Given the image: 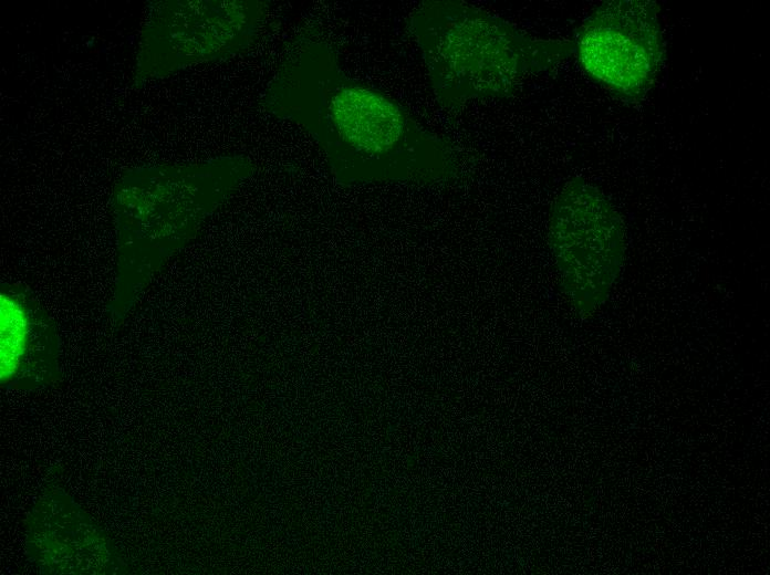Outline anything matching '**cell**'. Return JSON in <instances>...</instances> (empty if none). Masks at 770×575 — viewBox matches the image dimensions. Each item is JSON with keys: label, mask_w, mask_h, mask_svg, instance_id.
<instances>
[{"label": "cell", "mask_w": 770, "mask_h": 575, "mask_svg": "<svg viewBox=\"0 0 770 575\" xmlns=\"http://www.w3.org/2000/svg\"><path fill=\"white\" fill-rule=\"evenodd\" d=\"M259 104L310 135L343 186L434 184L459 174L454 145L386 93L350 76L315 22L302 25L285 43Z\"/></svg>", "instance_id": "obj_1"}, {"label": "cell", "mask_w": 770, "mask_h": 575, "mask_svg": "<svg viewBox=\"0 0 770 575\" xmlns=\"http://www.w3.org/2000/svg\"><path fill=\"white\" fill-rule=\"evenodd\" d=\"M254 174L241 154L124 172L113 188L116 266L108 312L123 322L163 265Z\"/></svg>", "instance_id": "obj_2"}, {"label": "cell", "mask_w": 770, "mask_h": 575, "mask_svg": "<svg viewBox=\"0 0 770 575\" xmlns=\"http://www.w3.org/2000/svg\"><path fill=\"white\" fill-rule=\"evenodd\" d=\"M407 31L438 105L449 112L469 101L508 98L526 77L574 55L573 40L531 35L462 0L423 1L410 12Z\"/></svg>", "instance_id": "obj_3"}, {"label": "cell", "mask_w": 770, "mask_h": 575, "mask_svg": "<svg viewBox=\"0 0 770 575\" xmlns=\"http://www.w3.org/2000/svg\"><path fill=\"white\" fill-rule=\"evenodd\" d=\"M271 9L262 0L148 1L138 34L132 85L141 90L191 66L250 49Z\"/></svg>", "instance_id": "obj_4"}, {"label": "cell", "mask_w": 770, "mask_h": 575, "mask_svg": "<svg viewBox=\"0 0 770 575\" xmlns=\"http://www.w3.org/2000/svg\"><path fill=\"white\" fill-rule=\"evenodd\" d=\"M548 241L565 297L580 316H591L608 300L624 265L621 213L600 188L572 177L552 205Z\"/></svg>", "instance_id": "obj_5"}, {"label": "cell", "mask_w": 770, "mask_h": 575, "mask_svg": "<svg viewBox=\"0 0 770 575\" xmlns=\"http://www.w3.org/2000/svg\"><path fill=\"white\" fill-rule=\"evenodd\" d=\"M574 55L595 82L626 102H639L664 59L659 6L653 0H608L575 31Z\"/></svg>", "instance_id": "obj_6"}, {"label": "cell", "mask_w": 770, "mask_h": 575, "mask_svg": "<svg viewBox=\"0 0 770 575\" xmlns=\"http://www.w3.org/2000/svg\"><path fill=\"white\" fill-rule=\"evenodd\" d=\"M59 377L54 322L28 285L1 281V386L34 390L54 384Z\"/></svg>", "instance_id": "obj_7"}]
</instances>
